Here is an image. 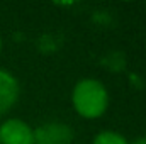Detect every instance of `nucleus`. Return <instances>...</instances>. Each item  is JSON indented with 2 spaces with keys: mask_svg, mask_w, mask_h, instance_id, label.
<instances>
[{
  "mask_svg": "<svg viewBox=\"0 0 146 144\" xmlns=\"http://www.w3.org/2000/svg\"><path fill=\"white\" fill-rule=\"evenodd\" d=\"M0 144H34V131L19 119H9L0 126Z\"/></svg>",
  "mask_w": 146,
  "mask_h": 144,
  "instance_id": "obj_2",
  "label": "nucleus"
},
{
  "mask_svg": "<svg viewBox=\"0 0 146 144\" xmlns=\"http://www.w3.org/2000/svg\"><path fill=\"white\" fill-rule=\"evenodd\" d=\"M134 144H146V136H145V137H141V139H138Z\"/></svg>",
  "mask_w": 146,
  "mask_h": 144,
  "instance_id": "obj_6",
  "label": "nucleus"
},
{
  "mask_svg": "<svg viewBox=\"0 0 146 144\" xmlns=\"http://www.w3.org/2000/svg\"><path fill=\"white\" fill-rule=\"evenodd\" d=\"M72 100L75 110L85 119L100 117L109 104L106 87L94 78H83L75 85Z\"/></svg>",
  "mask_w": 146,
  "mask_h": 144,
  "instance_id": "obj_1",
  "label": "nucleus"
},
{
  "mask_svg": "<svg viewBox=\"0 0 146 144\" xmlns=\"http://www.w3.org/2000/svg\"><path fill=\"white\" fill-rule=\"evenodd\" d=\"M72 139V129L60 122L44 124L34 131V144H70Z\"/></svg>",
  "mask_w": 146,
  "mask_h": 144,
  "instance_id": "obj_3",
  "label": "nucleus"
},
{
  "mask_svg": "<svg viewBox=\"0 0 146 144\" xmlns=\"http://www.w3.org/2000/svg\"><path fill=\"white\" fill-rule=\"evenodd\" d=\"M19 97V83L7 71L0 70V115H3L15 104Z\"/></svg>",
  "mask_w": 146,
  "mask_h": 144,
  "instance_id": "obj_4",
  "label": "nucleus"
},
{
  "mask_svg": "<svg viewBox=\"0 0 146 144\" xmlns=\"http://www.w3.org/2000/svg\"><path fill=\"white\" fill-rule=\"evenodd\" d=\"M94 144H129L127 139L119 134V132H112V131H104L100 134L95 136Z\"/></svg>",
  "mask_w": 146,
  "mask_h": 144,
  "instance_id": "obj_5",
  "label": "nucleus"
},
{
  "mask_svg": "<svg viewBox=\"0 0 146 144\" xmlns=\"http://www.w3.org/2000/svg\"><path fill=\"white\" fill-rule=\"evenodd\" d=\"M0 48H2V39H0Z\"/></svg>",
  "mask_w": 146,
  "mask_h": 144,
  "instance_id": "obj_7",
  "label": "nucleus"
}]
</instances>
